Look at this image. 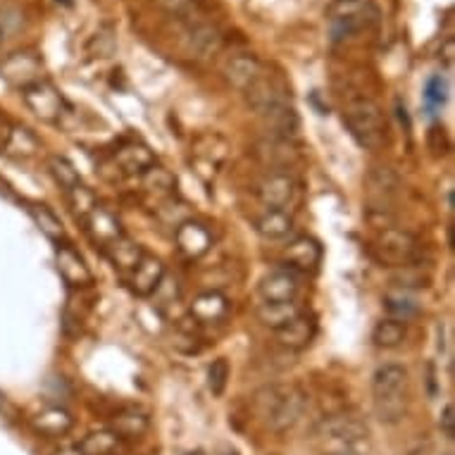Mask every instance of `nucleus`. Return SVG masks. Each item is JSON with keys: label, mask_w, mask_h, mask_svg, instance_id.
Segmentation results:
<instances>
[{"label": "nucleus", "mask_w": 455, "mask_h": 455, "mask_svg": "<svg viewBox=\"0 0 455 455\" xmlns=\"http://www.w3.org/2000/svg\"><path fill=\"white\" fill-rule=\"evenodd\" d=\"M307 395L296 384H267L255 391L253 411L275 434H283L299 425L306 415Z\"/></svg>", "instance_id": "obj_1"}, {"label": "nucleus", "mask_w": 455, "mask_h": 455, "mask_svg": "<svg viewBox=\"0 0 455 455\" xmlns=\"http://www.w3.org/2000/svg\"><path fill=\"white\" fill-rule=\"evenodd\" d=\"M374 415L384 425H398L408 415L411 405V379L408 370L395 363L377 367L372 377Z\"/></svg>", "instance_id": "obj_2"}, {"label": "nucleus", "mask_w": 455, "mask_h": 455, "mask_svg": "<svg viewBox=\"0 0 455 455\" xmlns=\"http://www.w3.org/2000/svg\"><path fill=\"white\" fill-rule=\"evenodd\" d=\"M344 122L360 148L379 150L388 143L384 110L370 98H355L344 108Z\"/></svg>", "instance_id": "obj_3"}, {"label": "nucleus", "mask_w": 455, "mask_h": 455, "mask_svg": "<svg viewBox=\"0 0 455 455\" xmlns=\"http://www.w3.org/2000/svg\"><path fill=\"white\" fill-rule=\"evenodd\" d=\"M379 22V10L370 0H339L329 17V31L334 41H346L370 31Z\"/></svg>", "instance_id": "obj_4"}, {"label": "nucleus", "mask_w": 455, "mask_h": 455, "mask_svg": "<svg viewBox=\"0 0 455 455\" xmlns=\"http://www.w3.org/2000/svg\"><path fill=\"white\" fill-rule=\"evenodd\" d=\"M374 258L387 265V267H405V265H415L419 258V241L415 234L405 232V229H394L388 227L374 239L372 246Z\"/></svg>", "instance_id": "obj_5"}, {"label": "nucleus", "mask_w": 455, "mask_h": 455, "mask_svg": "<svg viewBox=\"0 0 455 455\" xmlns=\"http://www.w3.org/2000/svg\"><path fill=\"white\" fill-rule=\"evenodd\" d=\"M315 434H317V439L334 448L365 446L367 439H370V429H367L365 422L358 415H348V412H339V415L324 418L317 425Z\"/></svg>", "instance_id": "obj_6"}, {"label": "nucleus", "mask_w": 455, "mask_h": 455, "mask_svg": "<svg viewBox=\"0 0 455 455\" xmlns=\"http://www.w3.org/2000/svg\"><path fill=\"white\" fill-rule=\"evenodd\" d=\"M255 160L275 170V172H289L296 164L303 160V148L299 146L296 139H276V136H262L260 141L253 146Z\"/></svg>", "instance_id": "obj_7"}, {"label": "nucleus", "mask_w": 455, "mask_h": 455, "mask_svg": "<svg viewBox=\"0 0 455 455\" xmlns=\"http://www.w3.org/2000/svg\"><path fill=\"white\" fill-rule=\"evenodd\" d=\"M0 79L12 89L24 91L31 84L44 79V60L34 51L10 52L8 58L0 62Z\"/></svg>", "instance_id": "obj_8"}, {"label": "nucleus", "mask_w": 455, "mask_h": 455, "mask_svg": "<svg viewBox=\"0 0 455 455\" xmlns=\"http://www.w3.org/2000/svg\"><path fill=\"white\" fill-rule=\"evenodd\" d=\"M243 93H246L248 108H251L258 117L265 115L267 110H272V108H276V105L291 103L289 86L283 84L282 76L269 75V72H262Z\"/></svg>", "instance_id": "obj_9"}, {"label": "nucleus", "mask_w": 455, "mask_h": 455, "mask_svg": "<svg viewBox=\"0 0 455 455\" xmlns=\"http://www.w3.org/2000/svg\"><path fill=\"white\" fill-rule=\"evenodd\" d=\"M22 98L24 105L36 115L38 120L48 122V124L60 122L62 115H65V108H68L60 91L55 89L51 82H45V79L27 86V89L22 91Z\"/></svg>", "instance_id": "obj_10"}, {"label": "nucleus", "mask_w": 455, "mask_h": 455, "mask_svg": "<svg viewBox=\"0 0 455 455\" xmlns=\"http://www.w3.org/2000/svg\"><path fill=\"white\" fill-rule=\"evenodd\" d=\"M255 194L267 210H286L299 198V181L291 172H269L258 184Z\"/></svg>", "instance_id": "obj_11"}, {"label": "nucleus", "mask_w": 455, "mask_h": 455, "mask_svg": "<svg viewBox=\"0 0 455 455\" xmlns=\"http://www.w3.org/2000/svg\"><path fill=\"white\" fill-rule=\"evenodd\" d=\"M258 291H260L265 303H289V300H296L300 291L299 272H293L289 267L272 269V272H267L260 279Z\"/></svg>", "instance_id": "obj_12"}, {"label": "nucleus", "mask_w": 455, "mask_h": 455, "mask_svg": "<svg viewBox=\"0 0 455 455\" xmlns=\"http://www.w3.org/2000/svg\"><path fill=\"white\" fill-rule=\"evenodd\" d=\"M84 224H86V232H89L91 241H93L98 248H103V251L124 236V229H122V222L120 217H117V212L108 208V205H100V203H98L96 208H93V212L84 220Z\"/></svg>", "instance_id": "obj_13"}, {"label": "nucleus", "mask_w": 455, "mask_h": 455, "mask_svg": "<svg viewBox=\"0 0 455 455\" xmlns=\"http://www.w3.org/2000/svg\"><path fill=\"white\" fill-rule=\"evenodd\" d=\"M174 241H177L180 253L188 258V260H198V258H203L212 248V234H210L205 224L194 220V217L184 220L174 229Z\"/></svg>", "instance_id": "obj_14"}, {"label": "nucleus", "mask_w": 455, "mask_h": 455, "mask_svg": "<svg viewBox=\"0 0 455 455\" xmlns=\"http://www.w3.org/2000/svg\"><path fill=\"white\" fill-rule=\"evenodd\" d=\"M55 262H58V272H60L62 282L72 286V289H89L91 283H93V272L86 265V260L68 243L58 246Z\"/></svg>", "instance_id": "obj_15"}, {"label": "nucleus", "mask_w": 455, "mask_h": 455, "mask_svg": "<svg viewBox=\"0 0 455 455\" xmlns=\"http://www.w3.org/2000/svg\"><path fill=\"white\" fill-rule=\"evenodd\" d=\"M163 276H164L163 260H160V258H156V255L143 253V258L139 260V265H136V267L127 275V283H129V289H132L136 296L148 299V296H153V293H156V289L160 286V282H163Z\"/></svg>", "instance_id": "obj_16"}, {"label": "nucleus", "mask_w": 455, "mask_h": 455, "mask_svg": "<svg viewBox=\"0 0 455 455\" xmlns=\"http://www.w3.org/2000/svg\"><path fill=\"white\" fill-rule=\"evenodd\" d=\"M112 163L117 167V172L124 174V177H141L150 164H156V156L146 143L129 141L117 148Z\"/></svg>", "instance_id": "obj_17"}, {"label": "nucleus", "mask_w": 455, "mask_h": 455, "mask_svg": "<svg viewBox=\"0 0 455 455\" xmlns=\"http://www.w3.org/2000/svg\"><path fill=\"white\" fill-rule=\"evenodd\" d=\"M283 260H286V267L293 272H315L322 262L320 241H315L313 236L293 239L283 251Z\"/></svg>", "instance_id": "obj_18"}, {"label": "nucleus", "mask_w": 455, "mask_h": 455, "mask_svg": "<svg viewBox=\"0 0 455 455\" xmlns=\"http://www.w3.org/2000/svg\"><path fill=\"white\" fill-rule=\"evenodd\" d=\"M401 188V180L391 167H372L367 174V194H370V203L372 210H388L387 205L391 203L395 194Z\"/></svg>", "instance_id": "obj_19"}, {"label": "nucleus", "mask_w": 455, "mask_h": 455, "mask_svg": "<svg viewBox=\"0 0 455 455\" xmlns=\"http://www.w3.org/2000/svg\"><path fill=\"white\" fill-rule=\"evenodd\" d=\"M315 334H317V322L315 315L303 313L299 317H293L289 324H283L282 329H276V339L283 348H291V351H303L307 346L313 344Z\"/></svg>", "instance_id": "obj_20"}, {"label": "nucleus", "mask_w": 455, "mask_h": 455, "mask_svg": "<svg viewBox=\"0 0 455 455\" xmlns=\"http://www.w3.org/2000/svg\"><path fill=\"white\" fill-rule=\"evenodd\" d=\"M262 124L267 129V136L276 139H296L300 129V117L293 103H282L260 115Z\"/></svg>", "instance_id": "obj_21"}, {"label": "nucleus", "mask_w": 455, "mask_h": 455, "mask_svg": "<svg viewBox=\"0 0 455 455\" xmlns=\"http://www.w3.org/2000/svg\"><path fill=\"white\" fill-rule=\"evenodd\" d=\"M229 153V143L220 134H201L194 141V157L198 167H208L210 177H215Z\"/></svg>", "instance_id": "obj_22"}, {"label": "nucleus", "mask_w": 455, "mask_h": 455, "mask_svg": "<svg viewBox=\"0 0 455 455\" xmlns=\"http://www.w3.org/2000/svg\"><path fill=\"white\" fill-rule=\"evenodd\" d=\"M188 313L198 324H220L229 313V300L220 291H203L188 306Z\"/></svg>", "instance_id": "obj_23"}, {"label": "nucleus", "mask_w": 455, "mask_h": 455, "mask_svg": "<svg viewBox=\"0 0 455 455\" xmlns=\"http://www.w3.org/2000/svg\"><path fill=\"white\" fill-rule=\"evenodd\" d=\"M262 72H265V65H262L255 55H251V52L236 55V58H232V60L227 62V68H224L227 82L239 91H246Z\"/></svg>", "instance_id": "obj_24"}, {"label": "nucleus", "mask_w": 455, "mask_h": 455, "mask_svg": "<svg viewBox=\"0 0 455 455\" xmlns=\"http://www.w3.org/2000/svg\"><path fill=\"white\" fill-rule=\"evenodd\" d=\"M38 148H41V143L34 136V132H29L22 124H10V134L0 153H5L8 157H15V160H29V157L36 156Z\"/></svg>", "instance_id": "obj_25"}, {"label": "nucleus", "mask_w": 455, "mask_h": 455, "mask_svg": "<svg viewBox=\"0 0 455 455\" xmlns=\"http://www.w3.org/2000/svg\"><path fill=\"white\" fill-rule=\"evenodd\" d=\"M34 427L48 439H58V436H65L75 427V418L60 405H52V408H45V411L38 412L34 418Z\"/></svg>", "instance_id": "obj_26"}, {"label": "nucleus", "mask_w": 455, "mask_h": 455, "mask_svg": "<svg viewBox=\"0 0 455 455\" xmlns=\"http://www.w3.org/2000/svg\"><path fill=\"white\" fill-rule=\"evenodd\" d=\"M291 229L293 217L289 215V210H267L265 215L255 220V232L267 241L286 239L291 234Z\"/></svg>", "instance_id": "obj_27"}, {"label": "nucleus", "mask_w": 455, "mask_h": 455, "mask_svg": "<svg viewBox=\"0 0 455 455\" xmlns=\"http://www.w3.org/2000/svg\"><path fill=\"white\" fill-rule=\"evenodd\" d=\"M141 184L146 188V194L156 196L160 201L174 196V187H177V177H174L167 167L163 164H150L148 170L141 174Z\"/></svg>", "instance_id": "obj_28"}, {"label": "nucleus", "mask_w": 455, "mask_h": 455, "mask_svg": "<svg viewBox=\"0 0 455 455\" xmlns=\"http://www.w3.org/2000/svg\"><path fill=\"white\" fill-rule=\"evenodd\" d=\"M105 253H108V258H110V262L115 267L120 269V272H124V275H129L143 258V248L139 246L136 241L122 236V239L115 241L112 246L105 248Z\"/></svg>", "instance_id": "obj_29"}, {"label": "nucleus", "mask_w": 455, "mask_h": 455, "mask_svg": "<svg viewBox=\"0 0 455 455\" xmlns=\"http://www.w3.org/2000/svg\"><path fill=\"white\" fill-rule=\"evenodd\" d=\"M303 313L299 300H289V303H262L258 307V317L265 327L269 329H282L283 324H289L293 317H299Z\"/></svg>", "instance_id": "obj_30"}, {"label": "nucleus", "mask_w": 455, "mask_h": 455, "mask_svg": "<svg viewBox=\"0 0 455 455\" xmlns=\"http://www.w3.org/2000/svg\"><path fill=\"white\" fill-rule=\"evenodd\" d=\"M408 336V327L405 322L394 320V317H387V320L377 322V327L372 329V341L374 346L379 348H395L401 346Z\"/></svg>", "instance_id": "obj_31"}, {"label": "nucleus", "mask_w": 455, "mask_h": 455, "mask_svg": "<svg viewBox=\"0 0 455 455\" xmlns=\"http://www.w3.org/2000/svg\"><path fill=\"white\" fill-rule=\"evenodd\" d=\"M120 446V436L112 429H98V432H89L82 439L79 448L84 455H112Z\"/></svg>", "instance_id": "obj_32"}, {"label": "nucleus", "mask_w": 455, "mask_h": 455, "mask_svg": "<svg viewBox=\"0 0 455 455\" xmlns=\"http://www.w3.org/2000/svg\"><path fill=\"white\" fill-rule=\"evenodd\" d=\"M384 307H387V313L394 317V320L408 322L412 320L415 315L419 313L418 300L412 299L411 293H405L403 289H398V291H388L384 296Z\"/></svg>", "instance_id": "obj_33"}, {"label": "nucleus", "mask_w": 455, "mask_h": 455, "mask_svg": "<svg viewBox=\"0 0 455 455\" xmlns=\"http://www.w3.org/2000/svg\"><path fill=\"white\" fill-rule=\"evenodd\" d=\"M29 215L44 236H48L51 241L65 239V227H62L60 217L55 215L51 208H45V205H29Z\"/></svg>", "instance_id": "obj_34"}, {"label": "nucleus", "mask_w": 455, "mask_h": 455, "mask_svg": "<svg viewBox=\"0 0 455 455\" xmlns=\"http://www.w3.org/2000/svg\"><path fill=\"white\" fill-rule=\"evenodd\" d=\"M65 194H68V203H69V208H72V215H75L76 220H82V222L98 205L96 194H93L84 181H79L76 187H72L69 191H65Z\"/></svg>", "instance_id": "obj_35"}, {"label": "nucleus", "mask_w": 455, "mask_h": 455, "mask_svg": "<svg viewBox=\"0 0 455 455\" xmlns=\"http://www.w3.org/2000/svg\"><path fill=\"white\" fill-rule=\"evenodd\" d=\"M148 429V418L139 411H127L115 418L112 422V432L117 436H127V439H134V436H141L143 432Z\"/></svg>", "instance_id": "obj_36"}, {"label": "nucleus", "mask_w": 455, "mask_h": 455, "mask_svg": "<svg viewBox=\"0 0 455 455\" xmlns=\"http://www.w3.org/2000/svg\"><path fill=\"white\" fill-rule=\"evenodd\" d=\"M48 172L52 174V180L58 181L65 191H69V188L76 187V184L82 181V177H79V172H76L75 164L62 156L48 157Z\"/></svg>", "instance_id": "obj_37"}, {"label": "nucleus", "mask_w": 455, "mask_h": 455, "mask_svg": "<svg viewBox=\"0 0 455 455\" xmlns=\"http://www.w3.org/2000/svg\"><path fill=\"white\" fill-rule=\"evenodd\" d=\"M394 282L398 289H419V286H429V275L422 272L418 267V262L415 265H405V267H398V272L394 275Z\"/></svg>", "instance_id": "obj_38"}, {"label": "nucleus", "mask_w": 455, "mask_h": 455, "mask_svg": "<svg viewBox=\"0 0 455 455\" xmlns=\"http://www.w3.org/2000/svg\"><path fill=\"white\" fill-rule=\"evenodd\" d=\"M227 381H229V363L224 358H217L208 370V388L212 391V395H222Z\"/></svg>", "instance_id": "obj_39"}, {"label": "nucleus", "mask_w": 455, "mask_h": 455, "mask_svg": "<svg viewBox=\"0 0 455 455\" xmlns=\"http://www.w3.org/2000/svg\"><path fill=\"white\" fill-rule=\"evenodd\" d=\"M446 82H443V76H432L425 86V103L429 108H441V105L446 103Z\"/></svg>", "instance_id": "obj_40"}, {"label": "nucleus", "mask_w": 455, "mask_h": 455, "mask_svg": "<svg viewBox=\"0 0 455 455\" xmlns=\"http://www.w3.org/2000/svg\"><path fill=\"white\" fill-rule=\"evenodd\" d=\"M89 51L96 55V58H110L115 52V38H112L110 31H100L96 36L91 38Z\"/></svg>", "instance_id": "obj_41"}, {"label": "nucleus", "mask_w": 455, "mask_h": 455, "mask_svg": "<svg viewBox=\"0 0 455 455\" xmlns=\"http://www.w3.org/2000/svg\"><path fill=\"white\" fill-rule=\"evenodd\" d=\"M439 429L448 441L455 439V408L453 403L443 405V411L439 412Z\"/></svg>", "instance_id": "obj_42"}, {"label": "nucleus", "mask_w": 455, "mask_h": 455, "mask_svg": "<svg viewBox=\"0 0 455 455\" xmlns=\"http://www.w3.org/2000/svg\"><path fill=\"white\" fill-rule=\"evenodd\" d=\"M429 148H432L436 156L448 153L451 143H448V136L446 132H443V127H432V132H429Z\"/></svg>", "instance_id": "obj_43"}, {"label": "nucleus", "mask_w": 455, "mask_h": 455, "mask_svg": "<svg viewBox=\"0 0 455 455\" xmlns=\"http://www.w3.org/2000/svg\"><path fill=\"white\" fill-rule=\"evenodd\" d=\"M327 455H370V453H367L365 446H355V448H334V451H329Z\"/></svg>", "instance_id": "obj_44"}, {"label": "nucleus", "mask_w": 455, "mask_h": 455, "mask_svg": "<svg viewBox=\"0 0 455 455\" xmlns=\"http://www.w3.org/2000/svg\"><path fill=\"white\" fill-rule=\"evenodd\" d=\"M10 134V122L0 115V150H3V146H5V139H8Z\"/></svg>", "instance_id": "obj_45"}, {"label": "nucleus", "mask_w": 455, "mask_h": 455, "mask_svg": "<svg viewBox=\"0 0 455 455\" xmlns=\"http://www.w3.org/2000/svg\"><path fill=\"white\" fill-rule=\"evenodd\" d=\"M52 455H84V451L79 446H65L60 451H55Z\"/></svg>", "instance_id": "obj_46"}, {"label": "nucleus", "mask_w": 455, "mask_h": 455, "mask_svg": "<svg viewBox=\"0 0 455 455\" xmlns=\"http://www.w3.org/2000/svg\"><path fill=\"white\" fill-rule=\"evenodd\" d=\"M3 41H5V29L0 27V48H3Z\"/></svg>", "instance_id": "obj_47"}, {"label": "nucleus", "mask_w": 455, "mask_h": 455, "mask_svg": "<svg viewBox=\"0 0 455 455\" xmlns=\"http://www.w3.org/2000/svg\"><path fill=\"white\" fill-rule=\"evenodd\" d=\"M0 405H3V394H0Z\"/></svg>", "instance_id": "obj_48"}, {"label": "nucleus", "mask_w": 455, "mask_h": 455, "mask_svg": "<svg viewBox=\"0 0 455 455\" xmlns=\"http://www.w3.org/2000/svg\"><path fill=\"white\" fill-rule=\"evenodd\" d=\"M336 3H339V0H336Z\"/></svg>", "instance_id": "obj_49"}]
</instances>
